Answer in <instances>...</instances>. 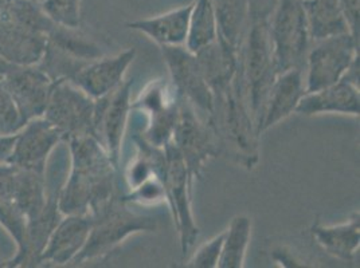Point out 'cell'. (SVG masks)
<instances>
[{
	"label": "cell",
	"mask_w": 360,
	"mask_h": 268,
	"mask_svg": "<svg viewBox=\"0 0 360 268\" xmlns=\"http://www.w3.org/2000/svg\"><path fill=\"white\" fill-rule=\"evenodd\" d=\"M238 53L219 38L196 53L209 83L214 109L210 125L222 153L227 152L240 164L252 169L258 161V137L240 83Z\"/></svg>",
	"instance_id": "obj_1"
},
{
	"label": "cell",
	"mask_w": 360,
	"mask_h": 268,
	"mask_svg": "<svg viewBox=\"0 0 360 268\" xmlns=\"http://www.w3.org/2000/svg\"><path fill=\"white\" fill-rule=\"evenodd\" d=\"M72 168L60 187L58 208L65 215H90L120 194L117 189L119 168L103 144L85 134L65 140Z\"/></svg>",
	"instance_id": "obj_2"
},
{
	"label": "cell",
	"mask_w": 360,
	"mask_h": 268,
	"mask_svg": "<svg viewBox=\"0 0 360 268\" xmlns=\"http://www.w3.org/2000/svg\"><path fill=\"white\" fill-rule=\"evenodd\" d=\"M90 217L89 236L81 253L73 259L72 264L75 266L104 257L135 234L155 232L159 228L155 217L129 208L121 194L91 212Z\"/></svg>",
	"instance_id": "obj_3"
},
{
	"label": "cell",
	"mask_w": 360,
	"mask_h": 268,
	"mask_svg": "<svg viewBox=\"0 0 360 268\" xmlns=\"http://www.w3.org/2000/svg\"><path fill=\"white\" fill-rule=\"evenodd\" d=\"M240 83L258 133V123L270 88L277 76L269 23H250L238 53Z\"/></svg>",
	"instance_id": "obj_4"
},
{
	"label": "cell",
	"mask_w": 360,
	"mask_h": 268,
	"mask_svg": "<svg viewBox=\"0 0 360 268\" xmlns=\"http://www.w3.org/2000/svg\"><path fill=\"white\" fill-rule=\"evenodd\" d=\"M277 74L289 69H304L311 47L307 18L301 0H280L269 20Z\"/></svg>",
	"instance_id": "obj_5"
},
{
	"label": "cell",
	"mask_w": 360,
	"mask_h": 268,
	"mask_svg": "<svg viewBox=\"0 0 360 268\" xmlns=\"http://www.w3.org/2000/svg\"><path fill=\"white\" fill-rule=\"evenodd\" d=\"M180 97V95H179ZM193 180L200 179L206 163L222 153L210 122L180 97L179 114L171 138Z\"/></svg>",
	"instance_id": "obj_6"
},
{
	"label": "cell",
	"mask_w": 360,
	"mask_h": 268,
	"mask_svg": "<svg viewBox=\"0 0 360 268\" xmlns=\"http://www.w3.org/2000/svg\"><path fill=\"white\" fill-rule=\"evenodd\" d=\"M179 100L171 82L152 81L131 104V110L146 119V126L135 133L152 147L165 148L172 138L179 114Z\"/></svg>",
	"instance_id": "obj_7"
},
{
	"label": "cell",
	"mask_w": 360,
	"mask_h": 268,
	"mask_svg": "<svg viewBox=\"0 0 360 268\" xmlns=\"http://www.w3.org/2000/svg\"><path fill=\"white\" fill-rule=\"evenodd\" d=\"M356 57H359V39L351 32L312 42L305 63L307 93L339 82Z\"/></svg>",
	"instance_id": "obj_8"
},
{
	"label": "cell",
	"mask_w": 360,
	"mask_h": 268,
	"mask_svg": "<svg viewBox=\"0 0 360 268\" xmlns=\"http://www.w3.org/2000/svg\"><path fill=\"white\" fill-rule=\"evenodd\" d=\"M163 150L165 166L162 181L165 185V201L171 208L174 223L179 234L181 251L186 253L199 236V228L191 208V188L194 180L190 176L172 141L165 144Z\"/></svg>",
	"instance_id": "obj_9"
},
{
	"label": "cell",
	"mask_w": 360,
	"mask_h": 268,
	"mask_svg": "<svg viewBox=\"0 0 360 268\" xmlns=\"http://www.w3.org/2000/svg\"><path fill=\"white\" fill-rule=\"evenodd\" d=\"M94 105L96 100L72 81H56L44 117L60 130L65 141L72 137L93 134Z\"/></svg>",
	"instance_id": "obj_10"
},
{
	"label": "cell",
	"mask_w": 360,
	"mask_h": 268,
	"mask_svg": "<svg viewBox=\"0 0 360 268\" xmlns=\"http://www.w3.org/2000/svg\"><path fill=\"white\" fill-rule=\"evenodd\" d=\"M160 50L168 67L172 88L181 98L193 105L203 119L210 122L214 97L196 54L184 45L162 46Z\"/></svg>",
	"instance_id": "obj_11"
},
{
	"label": "cell",
	"mask_w": 360,
	"mask_h": 268,
	"mask_svg": "<svg viewBox=\"0 0 360 268\" xmlns=\"http://www.w3.org/2000/svg\"><path fill=\"white\" fill-rule=\"evenodd\" d=\"M134 81L125 79L117 89L96 100L93 135L103 144L112 161L119 168L121 144L131 114V89Z\"/></svg>",
	"instance_id": "obj_12"
},
{
	"label": "cell",
	"mask_w": 360,
	"mask_h": 268,
	"mask_svg": "<svg viewBox=\"0 0 360 268\" xmlns=\"http://www.w3.org/2000/svg\"><path fill=\"white\" fill-rule=\"evenodd\" d=\"M60 141L63 135L45 117L31 119L16 133L7 163L45 175L47 160Z\"/></svg>",
	"instance_id": "obj_13"
},
{
	"label": "cell",
	"mask_w": 360,
	"mask_h": 268,
	"mask_svg": "<svg viewBox=\"0 0 360 268\" xmlns=\"http://www.w3.org/2000/svg\"><path fill=\"white\" fill-rule=\"evenodd\" d=\"M18 110L27 123L31 119L44 117L54 81L38 66H15L3 76Z\"/></svg>",
	"instance_id": "obj_14"
},
{
	"label": "cell",
	"mask_w": 360,
	"mask_h": 268,
	"mask_svg": "<svg viewBox=\"0 0 360 268\" xmlns=\"http://www.w3.org/2000/svg\"><path fill=\"white\" fill-rule=\"evenodd\" d=\"M304 73V69L295 67L277 74L264 105L258 134L264 133L292 113H296L297 105L307 93Z\"/></svg>",
	"instance_id": "obj_15"
},
{
	"label": "cell",
	"mask_w": 360,
	"mask_h": 268,
	"mask_svg": "<svg viewBox=\"0 0 360 268\" xmlns=\"http://www.w3.org/2000/svg\"><path fill=\"white\" fill-rule=\"evenodd\" d=\"M90 215H65L51 232L39 266H65L73 262L89 236Z\"/></svg>",
	"instance_id": "obj_16"
},
{
	"label": "cell",
	"mask_w": 360,
	"mask_h": 268,
	"mask_svg": "<svg viewBox=\"0 0 360 268\" xmlns=\"http://www.w3.org/2000/svg\"><path fill=\"white\" fill-rule=\"evenodd\" d=\"M60 189L57 192L49 194L45 208L42 209V212L38 216L27 220L25 238L22 244L18 247V253L10 262L3 263V266H7V267H38L39 266L41 253L45 250L51 232L54 231V228L57 227V224L60 223L63 216L58 208Z\"/></svg>",
	"instance_id": "obj_17"
},
{
	"label": "cell",
	"mask_w": 360,
	"mask_h": 268,
	"mask_svg": "<svg viewBox=\"0 0 360 268\" xmlns=\"http://www.w3.org/2000/svg\"><path fill=\"white\" fill-rule=\"evenodd\" d=\"M135 58V48L124 50L113 57H101L84 66L72 82L93 100L101 98L125 81L127 70Z\"/></svg>",
	"instance_id": "obj_18"
},
{
	"label": "cell",
	"mask_w": 360,
	"mask_h": 268,
	"mask_svg": "<svg viewBox=\"0 0 360 268\" xmlns=\"http://www.w3.org/2000/svg\"><path fill=\"white\" fill-rule=\"evenodd\" d=\"M47 45V34L0 16V55L14 66H37Z\"/></svg>",
	"instance_id": "obj_19"
},
{
	"label": "cell",
	"mask_w": 360,
	"mask_h": 268,
	"mask_svg": "<svg viewBox=\"0 0 360 268\" xmlns=\"http://www.w3.org/2000/svg\"><path fill=\"white\" fill-rule=\"evenodd\" d=\"M302 116H316L323 113H340L359 116V83L345 75L339 82L324 89L305 93L296 107Z\"/></svg>",
	"instance_id": "obj_20"
},
{
	"label": "cell",
	"mask_w": 360,
	"mask_h": 268,
	"mask_svg": "<svg viewBox=\"0 0 360 268\" xmlns=\"http://www.w3.org/2000/svg\"><path fill=\"white\" fill-rule=\"evenodd\" d=\"M193 7L194 1L160 15L128 22L125 26L129 30L146 34L160 47L184 45L188 34Z\"/></svg>",
	"instance_id": "obj_21"
},
{
	"label": "cell",
	"mask_w": 360,
	"mask_h": 268,
	"mask_svg": "<svg viewBox=\"0 0 360 268\" xmlns=\"http://www.w3.org/2000/svg\"><path fill=\"white\" fill-rule=\"evenodd\" d=\"M312 235L326 253L340 260L351 262L359 248V213H354L345 223L338 225L315 224L312 227Z\"/></svg>",
	"instance_id": "obj_22"
},
{
	"label": "cell",
	"mask_w": 360,
	"mask_h": 268,
	"mask_svg": "<svg viewBox=\"0 0 360 268\" xmlns=\"http://www.w3.org/2000/svg\"><path fill=\"white\" fill-rule=\"evenodd\" d=\"M301 4L307 18L311 42L351 32L338 0H304Z\"/></svg>",
	"instance_id": "obj_23"
},
{
	"label": "cell",
	"mask_w": 360,
	"mask_h": 268,
	"mask_svg": "<svg viewBox=\"0 0 360 268\" xmlns=\"http://www.w3.org/2000/svg\"><path fill=\"white\" fill-rule=\"evenodd\" d=\"M218 26V38L236 51L250 26L248 0H210Z\"/></svg>",
	"instance_id": "obj_24"
},
{
	"label": "cell",
	"mask_w": 360,
	"mask_h": 268,
	"mask_svg": "<svg viewBox=\"0 0 360 268\" xmlns=\"http://www.w3.org/2000/svg\"><path fill=\"white\" fill-rule=\"evenodd\" d=\"M14 199L26 216V220L38 216L45 208L49 199V194L46 192L45 175L16 168Z\"/></svg>",
	"instance_id": "obj_25"
},
{
	"label": "cell",
	"mask_w": 360,
	"mask_h": 268,
	"mask_svg": "<svg viewBox=\"0 0 360 268\" xmlns=\"http://www.w3.org/2000/svg\"><path fill=\"white\" fill-rule=\"evenodd\" d=\"M252 235V220L245 215L236 216L225 231L219 268H242Z\"/></svg>",
	"instance_id": "obj_26"
},
{
	"label": "cell",
	"mask_w": 360,
	"mask_h": 268,
	"mask_svg": "<svg viewBox=\"0 0 360 268\" xmlns=\"http://www.w3.org/2000/svg\"><path fill=\"white\" fill-rule=\"evenodd\" d=\"M218 39V26L210 0H195L184 46L196 54Z\"/></svg>",
	"instance_id": "obj_27"
},
{
	"label": "cell",
	"mask_w": 360,
	"mask_h": 268,
	"mask_svg": "<svg viewBox=\"0 0 360 268\" xmlns=\"http://www.w3.org/2000/svg\"><path fill=\"white\" fill-rule=\"evenodd\" d=\"M81 1L82 0H44L39 6L54 23L69 29H78L81 23Z\"/></svg>",
	"instance_id": "obj_28"
},
{
	"label": "cell",
	"mask_w": 360,
	"mask_h": 268,
	"mask_svg": "<svg viewBox=\"0 0 360 268\" xmlns=\"http://www.w3.org/2000/svg\"><path fill=\"white\" fill-rule=\"evenodd\" d=\"M18 106L0 78V134H15L25 126Z\"/></svg>",
	"instance_id": "obj_29"
},
{
	"label": "cell",
	"mask_w": 360,
	"mask_h": 268,
	"mask_svg": "<svg viewBox=\"0 0 360 268\" xmlns=\"http://www.w3.org/2000/svg\"><path fill=\"white\" fill-rule=\"evenodd\" d=\"M224 238H225V231L214 236L203 246H200L186 266L194 268L218 267L221 253H222V246H224Z\"/></svg>",
	"instance_id": "obj_30"
},
{
	"label": "cell",
	"mask_w": 360,
	"mask_h": 268,
	"mask_svg": "<svg viewBox=\"0 0 360 268\" xmlns=\"http://www.w3.org/2000/svg\"><path fill=\"white\" fill-rule=\"evenodd\" d=\"M280 0H248L250 23L268 22Z\"/></svg>",
	"instance_id": "obj_31"
},
{
	"label": "cell",
	"mask_w": 360,
	"mask_h": 268,
	"mask_svg": "<svg viewBox=\"0 0 360 268\" xmlns=\"http://www.w3.org/2000/svg\"><path fill=\"white\" fill-rule=\"evenodd\" d=\"M340 4L343 13H345V19L348 22L349 30L352 35L359 39V10L360 0H338Z\"/></svg>",
	"instance_id": "obj_32"
},
{
	"label": "cell",
	"mask_w": 360,
	"mask_h": 268,
	"mask_svg": "<svg viewBox=\"0 0 360 268\" xmlns=\"http://www.w3.org/2000/svg\"><path fill=\"white\" fill-rule=\"evenodd\" d=\"M15 134H0V164L7 163L14 144H15Z\"/></svg>",
	"instance_id": "obj_33"
},
{
	"label": "cell",
	"mask_w": 360,
	"mask_h": 268,
	"mask_svg": "<svg viewBox=\"0 0 360 268\" xmlns=\"http://www.w3.org/2000/svg\"><path fill=\"white\" fill-rule=\"evenodd\" d=\"M14 67H15L14 65H11L10 62H7L0 55V78H3L4 75L8 74Z\"/></svg>",
	"instance_id": "obj_34"
},
{
	"label": "cell",
	"mask_w": 360,
	"mask_h": 268,
	"mask_svg": "<svg viewBox=\"0 0 360 268\" xmlns=\"http://www.w3.org/2000/svg\"><path fill=\"white\" fill-rule=\"evenodd\" d=\"M14 0H0V11L4 10L7 6H10Z\"/></svg>",
	"instance_id": "obj_35"
},
{
	"label": "cell",
	"mask_w": 360,
	"mask_h": 268,
	"mask_svg": "<svg viewBox=\"0 0 360 268\" xmlns=\"http://www.w3.org/2000/svg\"><path fill=\"white\" fill-rule=\"evenodd\" d=\"M30 1H35V3H39V0H30Z\"/></svg>",
	"instance_id": "obj_36"
},
{
	"label": "cell",
	"mask_w": 360,
	"mask_h": 268,
	"mask_svg": "<svg viewBox=\"0 0 360 268\" xmlns=\"http://www.w3.org/2000/svg\"><path fill=\"white\" fill-rule=\"evenodd\" d=\"M1 266H3V262H1V260H0V267H1Z\"/></svg>",
	"instance_id": "obj_37"
},
{
	"label": "cell",
	"mask_w": 360,
	"mask_h": 268,
	"mask_svg": "<svg viewBox=\"0 0 360 268\" xmlns=\"http://www.w3.org/2000/svg\"><path fill=\"white\" fill-rule=\"evenodd\" d=\"M301 1H304V0H301Z\"/></svg>",
	"instance_id": "obj_38"
}]
</instances>
